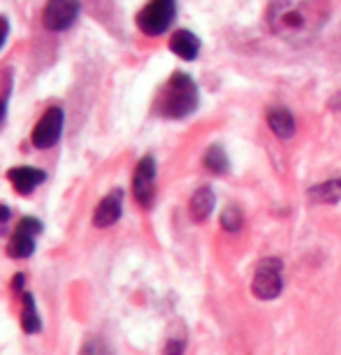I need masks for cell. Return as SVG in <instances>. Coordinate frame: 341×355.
<instances>
[{"mask_svg":"<svg viewBox=\"0 0 341 355\" xmlns=\"http://www.w3.org/2000/svg\"><path fill=\"white\" fill-rule=\"evenodd\" d=\"M330 0H270L267 26L290 44H306L330 21Z\"/></svg>","mask_w":341,"mask_h":355,"instance_id":"6da1fadb","label":"cell"},{"mask_svg":"<svg viewBox=\"0 0 341 355\" xmlns=\"http://www.w3.org/2000/svg\"><path fill=\"white\" fill-rule=\"evenodd\" d=\"M200 96L195 82L186 72H175L156 100V112L165 119H186L198 110Z\"/></svg>","mask_w":341,"mask_h":355,"instance_id":"7a4b0ae2","label":"cell"},{"mask_svg":"<svg viewBox=\"0 0 341 355\" xmlns=\"http://www.w3.org/2000/svg\"><path fill=\"white\" fill-rule=\"evenodd\" d=\"M177 15V3L175 0H149L137 15V28L144 35H163L175 21Z\"/></svg>","mask_w":341,"mask_h":355,"instance_id":"3957f363","label":"cell"},{"mask_svg":"<svg viewBox=\"0 0 341 355\" xmlns=\"http://www.w3.org/2000/svg\"><path fill=\"white\" fill-rule=\"evenodd\" d=\"M281 272H283V263L279 258H265L258 265L256 277H253V295L258 300H274L281 293Z\"/></svg>","mask_w":341,"mask_h":355,"instance_id":"277c9868","label":"cell"},{"mask_svg":"<svg viewBox=\"0 0 341 355\" xmlns=\"http://www.w3.org/2000/svg\"><path fill=\"white\" fill-rule=\"evenodd\" d=\"M79 10H82L79 0H46L44 15H42L44 28L51 33L68 31L77 21Z\"/></svg>","mask_w":341,"mask_h":355,"instance_id":"5b68a950","label":"cell"},{"mask_svg":"<svg viewBox=\"0 0 341 355\" xmlns=\"http://www.w3.org/2000/svg\"><path fill=\"white\" fill-rule=\"evenodd\" d=\"M63 123H65V116H63L61 107H49V110L40 116L35 130H33V144H35L37 149H51L63 135Z\"/></svg>","mask_w":341,"mask_h":355,"instance_id":"8992f818","label":"cell"},{"mask_svg":"<svg viewBox=\"0 0 341 355\" xmlns=\"http://www.w3.org/2000/svg\"><path fill=\"white\" fill-rule=\"evenodd\" d=\"M44 230V225L40 223L37 218L26 216L19 220L15 234H12L10 244H8V253L12 258H28L35 251V237Z\"/></svg>","mask_w":341,"mask_h":355,"instance_id":"52a82bcc","label":"cell"},{"mask_svg":"<svg viewBox=\"0 0 341 355\" xmlns=\"http://www.w3.org/2000/svg\"><path fill=\"white\" fill-rule=\"evenodd\" d=\"M132 193L135 200L144 209H149L153 205V196H156V160L151 156H144L135 167L132 174Z\"/></svg>","mask_w":341,"mask_h":355,"instance_id":"ba28073f","label":"cell"},{"mask_svg":"<svg viewBox=\"0 0 341 355\" xmlns=\"http://www.w3.org/2000/svg\"><path fill=\"white\" fill-rule=\"evenodd\" d=\"M123 211V191L116 189L100 200V205L93 211V225L96 227H110L121 218Z\"/></svg>","mask_w":341,"mask_h":355,"instance_id":"9c48e42d","label":"cell"},{"mask_svg":"<svg viewBox=\"0 0 341 355\" xmlns=\"http://www.w3.org/2000/svg\"><path fill=\"white\" fill-rule=\"evenodd\" d=\"M8 179H10V184L15 186L17 193L28 196V193H33L44 182L46 174L42 170H37V167H12L8 172Z\"/></svg>","mask_w":341,"mask_h":355,"instance_id":"30bf717a","label":"cell"},{"mask_svg":"<svg viewBox=\"0 0 341 355\" xmlns=\"http://www.w3.org/2000/svg\"><path fill=\"white\" fill-rule=\"evenodd\" d=\"M170 49L184 61H195L200 53V40L191 31H177L170 40Z\"/></svg>","mask_w":341,"mask_h":355,"instance_id":"8fae6325","label":"cell"},{"mask_svg":"<svg viewBox=\"0 0 341 355\" xmlns=\"http://www.w3.org/2000/svg\"><path fill=\"white\" fill-rule=\"evenodd\" d=\"M267 123H270L272 132L279 139H290L295 135V119H292V114L288 110H283V107L272 110L267 114Z\"/></svg>","mask_w":341,"mask_h":355,"instance_id":"7c38bea8","label":"cell"},{"mask_svg":"<svg viewBox=\"0 0 341 355\" xmlns=\"http://www.w3.org/2000/svg\"><path fill=\"white\" fill-rule=\"evenodd\" d=\"M309 198L313 202L337 205L341 202V179H327V182L309 189Z\"/></svg>","mask_w":341,"mask_h":355,"instance_id":"4fadbf2b","label":"cell"},{"mask_svg":"<svg viewBox=\"0 0 341 355\" xmlns=\"http://www.w3.org/2000/svg\"><path fill=\"white\" fill-rule=\"evenodd\" d=\"M21 302H24V311H21V327H24V332H28V334L40 332V330H42V320H40V313H37V306H35V300H33V295L21 291Z\"/></svg>","mask_w":341,"mask_h":355,"instance_id":"5bb4252c","label":"cell"},{"mask_svg":"<svg viewBox=\"0 0 341 355\" xmlns=\"http://www.w3.org/2000/svg\"><path fill=\"white\" fill-rule=\"evenodd\" d=\"M213 209V191L211 189H198L191 198V214L195 220H204Z\"/></svg>","mask_w":341,"mask_h":355,"instance_id":"9a60e30c","label":"cell"},{"mask_svg":"<svg viewBox=\"0 0 341 355\" xmlns=\"http://www.w3.org/2000/svg\"><path fill=\"white\" fill-rule=\"evenodd\" d=\"M204 167L213 174H225L230 163H227V153L220 144H211L204 151Z\"/></svg>","mask_w":341,"mask_h":355,"instance_id":"2e32d148","label":"cell"},{"mask_svg":"<svg viewBox=\"0 0 341 355\" xmlns=\"http://www.w3.org/2000/svg\"><path fill=\"white\" fill-rule=\"evenodd\" d=\"M220 225H223V230H227V232H239L244 225L242 209L235 205H230L223 214H220Z\"/></svg>","mask_w":341,"mask_h":355,"instance_id":"e0dca14e","label":"cell"},{"mask_svg":"<svg viewBox=\"0 0 341 355\" xmlns=\"http://www.w3.org/2000/svg\"><path fill=\"white\" fill-rule=\"evenodd\" d=\"M184 353V341L182 339H172L167 341L165 346V355H182Z\"/></svg>","mask_w":341,"mask_h":355,"instance_id":"ac0fdd59","label":"cell"},{"mask_svg":"<svg viewBox=\"0 0 341 355\" xmlns=\"http://www.w3.org/2000/svg\"><path fill=\"white\" fill-rule=\"evenodd\" d=\"M8 33H10V24L5 17H0V46L5 44V40H8Z\"/></svg>","mask_w":341,"mask_h":355,"instance_id":"d6986e66","label":"cell"},{"mask_svg":"<svg viewBox=\"0 0 341 355\" xmlns=\"http://www.w3.org/2000/svg\"><path fill=\"white\" fill-rule=\"evenodd\" d=\"M8 218H10V209L5 205H0V223H5Z\"/></svg>","mask_w":341,"mask_h":355,"instance_id":"ffe728a7","label":"cell"},{"mask_svg":"<svg viewBox=\"0 0 341 355\" xmlns=\"http://www.w3.org/2000/svg\"><path fill=\"white\" fill-rule=\"evenodd\" d=\"M3 119H5V103L0 100V123H3Z\"/></svg>","mask_w":341,"mask_h":355,"instance_id":"44dd1931","label":"cell"}]
</instances>
